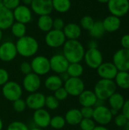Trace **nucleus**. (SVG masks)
I'll return each instance as SVG.
<instances>
[{
    "label": "nucleus",
    "instance_id": "nucleus-1",
    "mask_svg": "<svg viewBox=\"0 0 129 130\" xmlns=\"http://www.w3.org/2000/svg\"><path fill=\"white\" fill-rule=\"evenodd\" d=\"M84 53L85 49L78 40H67L62 46V54L69 63L81 62Z\"/></svg>",
    "mask_w": 129,
    "mask_h": 130
},
{
    "label": "nucleus",
    "instance_id": "nucleus-2",
    "mask_svg": "<svg viewBox=\"0 0 129 130\" xmlns=\"http://www.w3.org/2000/svg\"><path fill=\"white\" fill-rule=\"evenodd\" d=\"M17 54L24 58L34 56L39 50V43L37 40L31 36L25 35L15 43Z\"/></svg>",
    "mask_w": 129,
    "mask_h": 130
},
{
    "label": "nucleus",
    "instance_id": "nucleus-3",
    "mask_svg": "<svg viewBox=\"0 0 129 130\" xmlns=\"http://www.w3.org/2000/svg\"><path fill=\"white\" fill-rule=\"evenodd\" d=\"M117 86L114 80L102 79L100 78L95 85L94 92L95 93L98 100L106 101L109 98L116 92Z\"/></svg>",
    "mask_w": 129,
    "mask_h": 130
},
{
    "label": "nucleus",
    "instance_id": "nucleus-4",
    "mask_svg": "<svg viewBox=\"0 0 129 130\" xmlns=\"http://www.w3.org/2000/svg\"><path fill=\"white\" fill-rule=\"evenodd\" d=\"M3 97L8 101L14 102L16 100L21 98L23 94L22 86L14 81H8L2 88Z\"/></svg>",
    "mask_w": 129,
    "mask_h": 130
},
{
    "label": "nucleus",
    "instance_id": "nucleus-5",
    "mask_svg": "<svg viewBox=\"0 0 129 130\" xmlns=\"http://www.w3.org/2000/svg\"><path fill=\"white\" fill-rule=\"evenodd\" d=\"M113 118V115L109 107L103 105H98L94 108L93 120L96 123L100 126H104L109 124Z\"/></svg>",
    "mask_w": 129,
    "mask_h": 130
},
{
    "label": "nucleus",
    "instance_id": "nucleus-6",
    "mask_svg": "<svg viewBox=\"0 0 129 130\" xmlns=\"http://www.w3.org/2000/svg\"><path fill=\"white\" fill-rule=\"evenodd\" d=\"M30 65L32 72L36 74L39 76L47 75L51 71L49 59L44 56L40 55L34 56L30 62Z\"/></svg>",
    "mask_w": 129,
    "mask_h": 130
},
{
    "label": "nucleus",
    "instance_id": "nucleus-7",
    "mask_svg": "<svg viewBox=\"0 0 129 130\" xmlns=\"http://www.w3.org/2000/svg\"><path fill=\"white\" fill-rule=\"evenodd\" d=\"M44 40L49 47L56 49L62 47L67 40L62 30L52 29L46 33Z\"/></svg>",
    "mask_w": 129,
    "mask_h": 130
},
{
    "label": "nucleus",
    "instance_id": "nucleus-8",
    "mask_svg": "<svg viewBox=\"0 0 129 130\" xmlns=\"http://www.w3.org/2000/svg\"><path fill=\"white\" fill-rule=\"evenodd\" d=\"M63 87L68 94V96L78 97L84 90L85 85L81 78L69 77L63 83Z\"/></svg>",
    "mask_w": 129,
    "mask_h": 130
},
{
    "label": "nucleus",
    "instance_id": "nucleus-9",
    "mask_svg": "<svg viewBox=\"0 0 129 130\" xmlns=\"http://www.w3.org/2000/svg\"><path fill=\"white\" fill-rule=\"evenodd\" d=\"M84 60L89 68L97 69L103 62V57L101 51L98 48L88 49L85 51Z\"/></svg>",
    "mask_w": 129,
    "mask_h": 130
},
{
    "label": "nucleus",
    "instance_id": "nucleus-10",
    "mask_svg": "<svg viewBox=\"0 0 129 130\" xmlns=\"http://www.w3.org/2000/svg\"><path fill=\"white\" fill-rule=\"evenodd\" d=\"M107 7L112 15L121 18L128 12L129 0H109Z\"/></svg>",
    "mask_w": 129,
    "mask_h": 130
},
{
    "label": "nucleus",
    "instance_id": "nucleus-11",
    "mask_svg": "<svg viewBox=\"0 0 129 130\" xmlns=\"http://www.w3.org/2000/svg\"><path fill=\"white\" fill-rule=\"evenodd\" d=\"M50 69L57 75L66 72L69 62L62 53H56L49 59Z\"/></svg>",
    "mask_w": 129,
    "mask_h": 130
},
{
    "label": "nucleus",
    "instance_id": "nucleus-12",
    "mask_svg": "<svg viewBox=\"0 0 129 130\" xmlns=\"http://www.w3.org/2000/svg\"><path fill=\"white\" fill-rule=\"evenodd\" d=\"M113 63L119 71H129V50L120 49L113 56Z\"/></svg>",
    "mask_w": 129,
    "mask_h": 130
},
{
    "label": "nucleus",
    "instance_id": "nucleus-13",
    "mask_svg": "<svg viewBox=\"0 0 129 130\" xmlns=\"http://www.w3.org/2000/svg\"><path fill=\"white\" fill-rule=\"evenodd\" d=\"M17 55L15 43L8 40L0 44V60L8 62L13 61Z\"/></svg>",
    "mask_w": 129,
    "mask_h": 130
},
{
    "label": "nucleus",
    "instance_id": "nucleus-14",
    "mask_svg": "<svg viewBox=\"0 0 129 130\" xmlns=\"http://www.w3.org/2000/svg\"><path fill=\"white\" fill-rule=\"evenodd\" d=\"M41 87L40 76L36 74L31 72L28 75H24L22 81V88L27 92L31 94L38 91Z\"/></svg>",
    "mask_w": 129,
    "mask_h": 130
},
{
    "label": "nucleus",
    "instance_id": "nucleus-15",
    "mask_svg": "<svg viewBox=\"0 0 129 130\" xmlns=\"http://www.w3.org/2000/svg\"><path fill=\"white\" fill-rule=\"evenodd\" d=\"M30 9L38 16L50 14L53 11L52 0H33Z\"/></svg>",
    "mask_w": 129,
    "mask_h": 130
},
{
    "label": "nucleus",
    "instance_id": "nucleus-16",
    "mask_svg": "<svg viewBox=\"0 0 129 130\" xmlns=\"http://www.w3.org/2000/svg\"><path fill=\"white\" fill-rule=\"evenodd\" d=\"M12 11H13L14 21L27 24L32 21L33 12L29 6H26L22 4L18 5Z\"/></svg>",
    "mask_w": 129,
    "mask_h": 130
},
{
    "label": "nucleus",
    "instance_id": "nucleus-17",
    "mask_svg": "<svg viewBox=\"0 0 129 130\" xmlns=\"http://www.w3.org/2000/svg\"><path fill=\"white\" fill-rule=\"evenodd\" d=\"M45 100L46 96L43 93L36 91L30 94L27 97L25 102L27 108L35 111L36 110L42 109L45 107Z\"/></svg>",
    "mask_w": 129,
    "mask_h": 130
},
{
    "label": "nucleus",
    "instance_id": "nucleus-18",
    "mask_svg": "<svg viewBox=\"0 0 129 130\" xmlns=\"http://www.w3.org/2000/svg\"><path fill=\"white\" fill-rule=\"evenodd\" d=\"M97 72L99 77L102 79L114 80L119 70L113 62H103L97 69Z\"/></svg>",
    "mask_w": 129,
    "mask_h": 130
},
{
    "label": "nucleus",
    "instance_id": "nucleus-19",
    "mask_svg": "<svg viewBox=\"0 0 129 130\" xmlns=\"http://www.w3.org/2000/svg\"><path fill=\"white\" fill-rule=\"evenodd\" d=\"M51 117H52L49 112L44 108L35 110L33 114V120L34 124L36 127L40 129H45L49 126Z\"/></svg>",
    "mask_w": 129,
    "mask_h": 130
},
{
    "label": "nucleus",
    "instance_id": "nucleus-20",
    "mask_svg": "<svg viewBox=\"0 0 129 130\" xmlns=\"http://www.w3.org/2000/svg\"><path fill=\"white\" fill-rule=\"evenodd\" d=\"M14 18L13 16V11L6 8L3 5L0 6V29L2 30H6L10 29Z\"/></svg>",
    "mask_w": 129,
    "mask_h": 130
},
{
    "label": "nucleus",
    "instance_id": "nucleus-21",
    "mask_svg": "<svg viewBox=\"0 0 129 130\" xmlns=\"http://www.w3.org/2000/svg\"><path fill=\"white\" fill-rule=\"evenodd\" d=\"M125 98L122 94L119 92H115L111 95L108 99V103L109 105V109L113 116H116L119 113V111L122 110V107L125 104Z\"/></svg>",
    "mask_w": 129,
    "mask_h": 130
},
{
    "label": "nucleus",
    "instance_id": "nucleus-22",
    "mask_svg": "<svg viewBox=\"0 0 129 130\" xmlns=\"http://www.w3.org/2000/svg\"><path fill=\"white\" fill-rule=\"evenodd\" d=\"M66 40H78L82 33V29L79 24L76 23H68L65 24L62 30Z\"/></svg>",
    "mask_w": 129,
    "mask_h": 130
},
{
    "label": "nucleus",
    "instance_id": "nucleus-23",
    "mask_svg": "<svg viewBox=\"0 0 129 130\" xmlns=\"http://www.w3.org/2000/svg\"><path fill=\"white\" fill-rule=\"evenodd\" d=\"M98 99L91 90H84L78 96V102L82 107H94L97 104Z\"/></svg>",
    "mask_w": 129,
    "mask_h": 130
},
{
    "label": "nucleus",
    "instance_id": "nucleus-24",
    "mask_svg": "<svg viewBox=\"0 0 129 130\" xmlns=\"http://www.w3.org/2000/svg\"><path fill=\"white\" fill-rule=\"evenodd\" d=\"M102 22L106 32L109 33H113L117 31L120 28L122 24L120 18L112 14L106 17Z\"/></svg>",
    "mask_w": 129,
    "mask_h": 130
},
{
    "label": "nucleus",
    "instance_id": "nucleus-25",
    "mask_svg": "<svg viewBox=\"0 0 129 130\" xmlns=\"http://www.w3.org/2000/svg\"><path fill=\"white\" fill-rule=\"evenodd\" d=\"M65 120L66 124L70 126H78L82 120L83 117L81 110L78 108H71L68 110L65 114Z\"/></svg>",
    "mask_w": 129,
    "mask_h": 130
},
{
    "label": "nucleus",
    "instance_id": "nucleus-26",
    "mask_svg": "<svg viewBox=\"0 0 129 130\" xmlns=\"http://www.w3.org/2000/svg\"><path fill=\"white\" fill-rule=\"evenodd\" d=\"M63 83V81L59 75H52L45 79L44 86L47 90L54 92L57 89L62 87Z\"/></svg>",
    "mask_w": 129,
    "mask_h": 130
},
{
    "label": "nucleus",
    "instance_id": "nucleus-27",
    "mask_svg": "<svg viewBox=\"0 0 129 130\" xmlns=\"http://www.w3.org/2000/svg\"><path fill=\"white\" fill-rule=\"evenodd\" d=\"M53 18L50 14L41 15L39 16L37 20V27L42 32L47 33L50 30L52 29Z\"/></svg>",
    "mask_w": 129,
    "mask_h": 130
},
{
    "label": "nucleus",
    "instance_id": "nucleus-28",
    "mask_svg": "<svg viewBox=\"0 0 129 130\" xmlns=\"http://www.w3.org/2000/svg\"><path fill=\"white\" fill-rule=\"evenodd\" d=\"M114 82L117 87L123 90L129 89V72L125 71H119Z\"/></svg>",
    "mask_w": 129,
    "mask_h": 130
},
{
    "label": "nucleus",
    "instance_id": "nucleus-29",
    "mask_svg": "<svg viewBox=\"0 0 129 130\" xmlns=\"http://www.w3.org/2000/svg\"><path fill=\"white\" fill-rule=\"evenodd\" d=\"M52 3L53 10L61 14L68 12L71 6V0H52Z\"/></svg>",
    "mask_w": 129,
    "mask_h": 130
},
{
    "label": "nucleus",
    "instance_id": "nucleus-30",
    "mask_svg": "<svg viewBox=\"0 0 129 130\" xmlns=\"http://www.w3.org/2000/svg\"><path fill=\"white\" fill-rule=\"evenodd\" d=\"M66 72L71 78H81L84 73V67L81 62L69 63Z\"/></svg>",
    "mask_w": 129,
    "mask_h": 130
},
{
    "label": "nucleus",
    "instance_id": "nucleus-31",
    "mask_svg": "<svg viewBox=\"0 0 129 130\" xmlns=\"http://www.w3.org/2000/svg\"><path fill=\"white\" fill-rule=\"evenodd\" d=\"M10 30H11V34L17 39L25 36L27 33L26 24L20 23V22H17V21H14L13 23V24L10 27Z\"/></svg>",
    "mask_w": 129,
    "mask_h": 130
},
{
    "label": "nucleus",
    "instance_id": "nucleus-32",
    "mask_svg": "<svg viewBox=\"0 0 129 130\" xmlns=\"http://www.w3.org/2000/svg\"><path fill=\"white\" fill-rule=\"evenodd\" d=\"M105 32H106V30L104 29L103 22L101 21H95L93 27L89 30V34H90V37H92L94 39L101 38L104 35Z\"/></svg>",
    "mask_w": 129,
    "mask_h": 130
},
{
    "label": "nucleus",
    "instance_id": "nucleus-33",
    "mask_svg": "<svg viewBox=\"0 0 129 130\" xmlns=\"http://www.w3.org/2000/svg\"><path fill=\"white\" fill-rule=\"evenodd\" d=\"M66 125L65 117L61 115H56L51 117L49 126L54 129L59 130L63 129Z\"/></svg>",
    "mask_w": 129,
    "mask_h": 130
},
{
    "label": "nucleus",
    "instance_id": "nucleus-34",
    "mask_svg": "<svg viewBox=\"0 0 129 130\" xmlns=\"http://www.w3.org/2000/svg\"><path fill=\"white\" fill-rule=\"evenodd\" d=\"M45 107L49 110H55L59 107V101L55 98L54 95L46 96Z\"/></svg>",
    "mask_w": 129,
    "mask_h": 130
},
{
    "label": "nucleus",
    "instance_id": "nucleus-35",
    "mask_svg": "<svg viewBox=\"0 0 129 130\" xmlns=\"http://www.w3.org/2000/svg\"><path fill=\"white\" fill-rule=\"evenodd\" d=\"M94 22H95V21L94 20V18L91 16L84 15V17L81 18L79 25L81 27V29H84V30L89 31L90 30V28L93 27Z\"/></svg>",
    "mask_w": 129,
    "mask_h": 130
},
{
    "label": "nucleus",
    "instance_id": "nucleus-36",
    "mask_svg": "<svg viewBox=\"0 0 129 130\" xmlns=\"http://www.w3.org/2000/svg\"><path fill=\"white\" fill-rule=\"evenodd\" d=\"M79 126L81 130H93L96 126V123L92 118H83Z\"/></svg>",
    "mask_w": 129,
    "mask_h": 130
},
{
    "label": "nucleus",
    "instance_id": "nucleus-37",
    "mask_svg": "<svg viewBox=\"0 0 129 130\" xmlns=\"http://www.w3.org/2000/svg\"><path fill=\"white\" fill-rule=\"evenodd\" d=\"M12 103H13V109L16 113H23L27 108V104H26L25 100H24L22 98L16 100Z\"/></svg>",
    "mask_w": 129,
    "mask_h": 130
},
{
    "label": "nucleus",
    "instance_id": "nucleus-38",
    "mask_svg": "<svg viewBox=\"0 0 129 130\" xmlns=\"http://www.w3.org/2000/svg\"><path fill=\"white\" fill-rule=\"evenodd\" d=\"M7 130H29L27 126L21 121H13L7 127Z\"/></svg>",
    "mask_w": 129,
    "mask_h": 130
},
{
    "label": "nucleus",
    "instance_id": "nucleus-39",
    "mask_svg": "<svg viewBox=\"0 0 129 130\" xmlns=\"http://www.w3.org/2000/svg\"><path fill=\"white\" fill-rule=\"evenodd\" d=\"M55 98L60 102V101H65L68 97V94L66 91V90L65 89V88L62 86L60 88L57 89L56 91H54V94Z\"/></svg>",
    "mask_w": 129,
    "mask_h": 130
},
{
    "label": "nucleus",
    "instance_id": "nucleus-40",
    "mask_svg": "<svg viewBox=\"0 0 129 130\" xmlns=\"http://www.w3.org/2000/svg\"><path fill=\"white\" fill-rule=\"evenodd\" d=\"M128 120L122 113H118L114 118V123L118 127H125Z\"/></svg>",
    "mask_w": 129,
    "mask_h": 130
},
{
    "label": "nucleus",
    "instance_id": "nucleus-41",
    "mask_svg": "<svg viewBox=\"0 0 129 130\" xmlns=\"http://www.w3.org/2000/svg\"><path fill=\"white\" fill-rule=\"evenodd\" d=\"M21 5V0H3L2 5L6 8L13 11Z\"/></svg>",
    "mask_w": 129,
    "mask_h": 130
},
{
    "label": "nucleus",
    "instance_id": "nucleus-42",
    "mask_svg": "<svg viewBox=\"0 0 129 130\" xmlns=\"http://www.w3.org/2000/svg\"><path fill=\"white\" fill-rule=\"evenodd\" d=\"M81 110V113L83 118H92L94 114V108L91 107H82Z\"/></svg>",
    "mask_w": 129,
    "mask_h": 130
},
{
    "label": "nucleus",
    "instance_id": "nucleus-43",
    "mask_svg": "<svg viewBox=\"0 0 129 130\" xmlns=\"http://www.w3.org/2000/svg\"><path fill=\"white\" fill-rule=\"evenodd\" d=\"M9 81V74L8 71L3 68H0V86H3Z\"/></svg>",
    "mask_w": 129,
    "mask_h": 130
},
{
    "label": "nucleus",
    "instance_id": "nucleus-44",
    "mask_svg": "<svg viewBox=\"0 0 129 130\" xmlns=\"http://www.w3.org/2000/svg\"><path fill=\"white\" fill-rule=\"evenodd\" d=\"M65 25V23L64 20L61 18H56L53 19V24H52V29L62 30L64 27Z\"/></svg>",
    "mask_w": 129,
    "mask_h": 130
},
{
    "label": "nucleus",
    "instance_id": "nucleus-45",
    "mask_svg": "<svg viewBox=\"0 0 129 130\" xmlns=\"http://www.w3.org/2000/svg\"><path fill=\"white\" fill-rule=\"evenodd\" d=\"M20 70L21 73L24 75H28L32 72V69H31V65L30 62H23L20 65Z\"/></svg>",
    "mask_w": 129,
    "mask_h": 130
},
{
    "label": "nucleus",
    "instance_id": "nucleus-46",
    "mask_svg": "<svg viewBox=\"0 0 129 130\" xmlns=\"http://www.w3.org/2000/svg\"><path fill=\"white\" fill-rule=\"evenodd\" d=\"M121 45L123 49L129 50V34H125L121 38Z\"/></svg>",
    "mask_w": 129,
    "mask_h": 130
},
{
    "label": "nucleus",
    "instance_id": "nucleus-47",
    "mask_svg": "<svg viewBox=\"0 0 129 130\" xmlns=\"http://www.w3.org/2000/svg\"><path fill=\"white\" fill-rule=\"evenodd\" d=\"M122 113L128 120H129V99L125 101V104H124L122 109Z\"/></svg>",
    "mask_w": 129,
    "mask_h": 130
},
{
    "label": "nucleus",
    "instance_id": "nucleus-48",
    "mask_svg": "<svg viewBox=\"0 0 129 130\" xmlns=\"http://www.w3.org/2000/svg\"><path fill=\"white\" fill-rule=\"evenodd\" d=\"M87 46H88V49H96V48L98 47V44H97V41L94 40H92L89 41Z\"/></svg>",
    "mask_w": 129,
    "mask_h": 130
},
{
    "label": "nucleus",
    "instance_id": "nucleus-49",
    "mask_svg": "<svg viewBox=\"0 0 129 130\" xmlns=\"http://www.w3.org/2000/svg\"><path fill=\"white\" fill-rule=\"evenodd\" d=\"M93 130H109V129L106 128L104 126H100V125H98V126H96L95 128Z\"/></svg>",
    "mask_w": 129,
    "mask_h": 130
},
{
    "label": "nucleus",
    "instance_id": "nucleus-50",
    "mask_svg": "<svg viewBox=\"0 0 129 130\" xmlns=\"http://www.w3.org/2000/svg\"><path fill=\"white\" fill-rule=\"evenodd\" d=\"M21 1H22L23 5H24L26 6H30L33 0H21Z\"/></svg>",
    "mask_w": 129,
    "mask_h": 130
},
{
    "label": "nucleus",
    "instance_id": "nucleus-51",
    "mask_svg": "<svg viewBox=\"0 0 129 130\" xmlns=\"http://www.w3.org/2000/svg\"><path fill=\"white\" fill-rule=\"evenodd\" d=\"M97 2H99L100 3H103V4H104V3H108V2L109 1V0H97Z\"/></svg>",
    "mask_w": 129,
    "mask_h": 130
},
{
    "label": "nucleus",
    "instance_id": "nucleus-52",
    "mask_svg": "<svg viewBox=\"0 0 129 130\" xmlns=\"http://www.w3.org/2000/svg\"><path fill=\"white\" fill-rule=\"evenodd\" d=\"M2 37H3V30H2L0 29V43H1V41L2 40Z\"/></svg>",
    "mask_w": 129,
    "mask_h": 130
},
{
    "label": "nucleus",
    "instance_id": "nucleus-53",
    "mask_svg": "<svg viewBox=\"0 0 129 130\" xmlns=\"http://www.w3.org/2000/svg\"><path fill=\"white\" fill-rule=\"evenodd\" d=\"M2 129H3V122L0 118V130H2Z\"/></svg>",
    "mask_w": 129,
    "mask_h": 130
},
{
    "label": "nucleus",
    "instance_id": "nucleus-54",
    "mask_svg": "<svg viewBox=\"0 0 129 130\" xmlns=\"http://www.w3.org/2000/svg\"><path fill=\"white\" fill-rule=\"evenodd\" d=\"M125 127V129L126 130H129V120H128V122H127V123H126Z\"/></svg>",
    "mask_w": 129,
    "mask_h": 130
},
{
    "label": "nucleus",
    "instance_id": "nucleus-55",
    "mask_svg": "<svg viewBox=\"0 0 129 130\" xmlns=\"http://www.w3.org/2000/svg\"><path fill=\"white\" fill-rule=\"evenodd\" d=\"M29 130H43V129H40V128H38V127H35V128H33V129H30Z\"/></svg>",
    "mask_w": 129,
    "mask_h": 130
},
{
    "label": "nucleus",
    "instance_id": "nucleus-56",
    "mask_svg": "<svg viewBox=\"0 0 129 130\" xmlns=\"http://www.w3.org/2000/svg\"><path fill=\"white\" fill-rule=\"evenodd\" d=\"M2 1H3V0H0V6L2 5Z\"/></svg>",
    "mask_w": 129,
    "mask_h": 130
},
{
    "label": "nucleus",
    "instance_id": "nucleus-57",
    "mask_svg": "<svg viewBox=\"0 0 129 130\" xmlns=\"http://www.w3.org/2000/svg\"><path fill=\"white\" fill-rule=\"evenodd\" d=\"M0 110H1V108H0Z\"/></svg>",
    "mask_w": 129,
    "mask_h": 130
}]
</instances>
